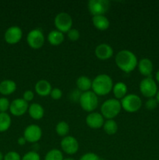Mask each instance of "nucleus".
<instances>
[{
  "label": "nucleus",
  "instance_id": "obj_37",
  "mask_svg": "<svg viewBox=\"0 0 159 160\" xmlns=\"http://www.w3.org/2000/svg\"><path fill=\"white\" fill-rule=\"evenodd\" d=\"M26 142H26V140L25 139V138L23 137V136L20 137L18 138V140H17V143H18L20 145H24Z\"/></svg>",
  "mask_w": 159,
  "mask_h": 160
},
{
  "label": "nucleus",
  "instance_id": "obj_26",
  "mask_svg": "<svg viewBox=\"0 0 159 160\" xmlns=\"http://www.w3.org/2000/svg\"><path fill=\"white\" fill-rule=\"evenodd\" d=\"M55 131L60 137H65L70 132V125L65 121H59L55 126Z\"/></svg>",
  "mask_w": 159,
  "mask_h": 160
},
{
  "label": "nucleus",
  "instance_id": "obj_40",
  "mask_svg": "<svg viewBox=\"0 0 159 160\" xmlns=\"http://www.w3.org/2000/svg\"><path fill=\"white\" fill-rule=\"evenodd\" d=\"M0 160H4V155L2 152H0Z\"/></svg>",
  "mask_w": 159,
  "mask_h": 160
},
{
  "label": "nucleus",
  "instance_id": "obj_18",
  "mask_svg": "<svg viewBox=\"0 0 159 160\" xmlns=\"http://www.w3.org/2000/svg\"><path fill=\"white\" fill-rule=\"evenodd\" d=\"M17 90V84L14 81L9 79L3 80L0 82V94L4 96L12 95Z\"/></svg>",
  "mask_w": 159,
  "mask_h": 160
},
{
  "label": "nucleus",
  "instance_id": "obj_22",
  "mask_svg": "<svg viewBox=\"0 0 159 160\" xmlns=\"http://www.w3.org/2000/svg\"><path fill=\"white\" fill-rule=\"evenodd\" d=\"M112 92H113L115 98L120 101V100L123 99L127 95L128 88L125 83L118 82L113 85Z\"/></svg>",
  "mask_w": 159,
  "mask_h": 160
},
{
  "label": "nucleus",
  "instance_id": "obj_4",
  "mask_svg": "<svg viewBox=\"0 0 159 160\" xmlns=\"http://www.w3.org/2000/svg\"><path fill=\"white\" fill-rule=\"evenodd\" d=\"M80 105L84 111L92 112L97 109L98 106V96L92 91L82 92L79 100Z\"/></svg>",
  "mask_w": 159,
  "mask_h": 160
},
{
  "label": "nucleus",
  "instance_id": "obj_36",
  "mask_svg": "<svg viewBox=\"0 0 159 160\" xmlns=\"http://www.w3.org/2000/svg\"><path fill=\"white\" fill-rule=\"evenodd\" d=\"M81 94L82 93L79 92L78 91H74V92L71 94V99L74 100V101H79Z\"/></svg>",
  "mask_w": 159,
  "mask_h": 160
},
{
  "label": "nucleus",
  "instance_id": "obj_3",
  "mask_svg": "<svg viewBox=\"0 0 159 160\" xmlns=\"http://www.w3.org/2000/svg\"><path fill=\"white\" fill-rule=\"evenodd\" d=\"M122 106L119 100L109 98L104 101L101 106V113L107 120H113L121 112Z\"/></svg>",
  "mask_w": 159,
  "mask_h": 160
},
{
  "label": "nucleus",
  "instance_id": "obj_29",
  "mask_svg": "<svg viewBox=\"0 0 159 160\" xmlns=\"http://www.w3.org/2000/svg\"><path fill=\"white\" fill-rule=\"evenodd\" d=\"M66 34L68 38L70 39V41H72V42H76V41H77L78 39L80 38V31H78L77 29H76V28H71Z\"/></svg>",
  "mask_w": 159,
  "mask_h": 160
},
{
  "label": "nucleus",
  "instance_id": "obj_25",
  "mask_svg": "<svg viewBox=\"0 0 159 160\" xmlns=\"http://www.w3.org/2000/svg\"><path fill=\"white\" fill-rule=\"evenodd\" d=\"M104 131L108 135H113L118 131V124L114 120H107L103 125Z\"/></svg>",
  "mask_w": 159,
  "mask_h": 160
},
{
  "label": "nucleus",
  "instance_id": "obj_19",
  "mask_svg": "<svg viewBox=\"0 0 159 160\" xmlns=\"http://www.w3.org/2000/svg\"><path fill=\"white\" fill-rule=\"evenodd\" d=\"M28 113L30 117L35 120H39L43 118L45 115V109L43 106L39 103H32L28 108Z\"/></svg>",
  "mask_w": 159,
  "mask_h": 160
},
{
  "label": "nucleus",
  "instance_id": "obj_10",
  "mask_svg": "<svg viewBox=\"0 0 159 160\" xmlns=\"http://www.w3.org/2000/svg\"><path fill=\"white\" fill-rule=\"evenodd\" d=\"M60 146L62 151L68 155L76 154L80 148L79 142L76 140V138L69 135L62 138Z\"/></svg>",
  "mask_w": 159,
  "mask_h": 160
},
{
  "label": "nucleus",
  "instance_id": "obj_20",
  "mask_svg": "<svg viewBox=\"0 0 159 160\" xmlns=\"http://www.w3.org/2000/svg\"><path fill=\"white\" fill-rule=\"evenodd\" d=\"M92 23L95 28L99 31H106L110 26V21L105 17V15L94 16L92 18Z\"/></svg>",
  "mask_w": 159,
  "mask_h": 160
},
{
  "label": "nucleus",
  "instance_id": "obj_11",
  "mask_svg": "<svg viewBox=\"0 0 159 160\" xmlns=\"http://www.w3.org/2000/svg\"><path fill=\"white\" fill-rule=\"evenodd\" d=\"M23 137L30 143H37L42 137V130L38 125L31 124L25 128Z\"/></svg>",
  "mask_w": 159,
  "mask_h": 160
},
{
  "label": "nucleus",
  "instance_id": "obj_31",
  "mask_svg": "<svg viewBox=\"0 0 159 160\" xmlns=\"http://www.w3.org/2000/svg\"><path fill=\"white\" fill-rule=\"evenodd\" d=\"M21 156L15 151H10L4 156V160H21Z\"/></svg>",
  "mask_w": 159,
  "mask_h": 160
},
{
  "label": "nucleus",
  "instance_id": "obj_9",
  "mask_svg": "<svg viewBox=\"0 0 159 160\" xmlns=\"http://www.w3.org/2000/svg\"><path fill=\"white\" fill-rule=\"evenodd\" d=\"M26 42L31 48L39 49L45 44V35L41 29L35 28L29 31L26 35Z\"/></svg>",
  "mask_w": 159,
  "mask_h": 160
},
{
  "label": "nucleus",
  "instance_id": "obj_28",
  "mask_svg": "<svg viewBox=\"0 0 159 160\" xmlns=\"http://www.w3.org/2000/svg\"><path fill=\"white\" fill-rule=\"evenodd\" d=\"M10 102L6 97L0 98V112H6L9 110Z\"/></svg>",
  "mask_w": 159,
  "mask_h": 160
},
{
  "label": "nucleus",
  "instance_id": "obj_38",
  "mask_svg": "<svg viewBox=\"0 0 159 160\" xmlns=\"http://www.w3.org/2000/svg\"><path fill=\"white\" fill-rule=\"evenodd\" d=\"M155 78H156V81H157V82L159 83V70L156 73V75H155Z\"/></svg>",
  "mask_w": 159,
  "mask_h": 160
},
{
  "label": "nucleus",
  "instance_id": "obj_8",
  "mask_svg": "<svg viewBox=\"0 0 159 160\" xmlns=\"http://www.w3.org/2000/svg\"><path fill=\"white\" fill-rule=\"evenodd\" d=\"M140 92L146 98H154L157 92L156 81L152 78H145L140 83Z\"/></svg>",
  "mask_w": 159,
  "mask_h": 160
},
{
  "label": "nucleus",
  "instance_id": "obj_16",
  "mask_svg": "<svg viewBox=\"0 0 159 160\" xmlns=\"http://www.w3.org/2000/svg\"><path fill=\"white\" fill-rule=\"evenodd\" d=\"M137 67H138L140 74L144 76L145 78H151L153 72V68H154L153 62L151 59H147V58H143V59H140L137 64Z\"/></svg>",
  "mask_w": 159,
  "mask_h": 160
},
{
  "label": "nucleus",
  "instance_id": "obj_27",
  "mask_svg": "<svg viewBox=\"0 0 159 160\" xmlns=\"http://www.w3.org/2000/svg\"><path fill=\"white\" fill-rule=\"evenodd\" d=\"M63 154L61 150L53 148L48 151L45 156V160H63Z\"/></svg>",
  "mask_w": 159,
  "mask_h": 160
},
{
  "label": "nucleus",
  "instance_id": "obj_33",
  "mask_svg": "<svg viewBox=\"0 0 159 160\" xmlns=\"http://www.w3.org/2000/svg\"><path fill=\"white\" fill-rule=\"evenodd\" d=\"M80 160H101L98 155L94 152H87L83 155Z\"/></svg>",
  "mask_w": 159,
  "mask_h": 160
},
{
  "label": "nucleus",
  "instance_id": "obj_34",
  "mask_svg": "<svg viewBox=\"0 0 159 160\" xmlns=\"http://www.w3.org/2000/svg\"><path fill=\"white\" fill-rule=\"evenodd\" d=\"M157 102L156 100V98H148L147 101L146 102V104H145V106L147 109H150V110H152V109H154L157 106Z\"/></svg>",
  "mask_w": 159,
  "mask_h": 160
},
{
  "label": "nucleus",
  "instance_id": "obj_41",
  "mask_svg": "<svg viewBox=\"0 0 159 160\" xmlns=\"http://www.w3.org/2000/svg\"><path fill=\"white\" fill-rule=\"evenodd\" d=\"M63 160H75V159H72V158H67V159H64Z\"/></svg>",
  "mask_w": 159,
  "mask_h": 160
},
{
  "label": "nucleus",
  "instance_id": "obj_14",
  "mask_svg": "<svg viewBox=\"0 0 159 160\" xmlns=\"http://www.w3.org/2000/svg\"><path fill=\"white\" fill-rule=\"evenodd\" d=\"M86 123L91 129H99L104 125V118L100 112H92L86 117Z\"/></svg>",
  "mask_w": 159,
  "mask_h": 160
},
{
  "label": "nucleus",
  "instance_id": "obj_17",
  "mask_svg": "<svg viewBox=\"0 0 159 160\" xmlns=\"http://www.w3.org/2000/svg\"><path fill=\"white\" fill-rule=\"evenodd\" d=\"M52 89L51 84L48 82L47 80L42 79L39 80L35 84L34 87V90H35L36 93L41 97H46L50 95L51 91Z\"/></svg>",
  "mask_w": 159,
  "mask_h": 160
},
{
  "label": "nucleus",
  "instance_id": "obj_21",
  "mask_svg": "<svg viewBox=\"0 0 159 160\" xmlns=\"http://www.w3.org/2000/svg\"><path fill=\"white\" fill-rule=\"evenodd\" d=\"M64 34L58 30H52L48 34V41L53 46L60 45L64 42Z\"/></svg>",
  "mask_w": 159,
  "mask_h": 160
},
{
  "label": "nucleus",
  "instance_id": "obj_35",
  "mask_svg": "<svg viewBox=\"0 0 159 160\" xmlns=\"http://www.w3.org/2000/svg\"><path fill=\"white\" fill-rule=\"evenodd\" d=\"M23 98L26 102L33 101V99L34 98V93L31 90L25 91V92H23Z\"/></svg>",
  "mask_w": 159,
  "mask_h": 160
},
{
  "label": "nucleus",
  "instance_id": "obj_39",
  "mask_svg": "<svg viewBox=\"0 0 159 160\" xmlns=\"http://www.w3.org/2000/svg\"><path fill=\"white\" fill-rule=\"evenodd\" d=\"M156 100H157V103H158L159 104V90L157 91V94H156Z\"/></svg>",
  "mask_w": 159,
  "mask_h": 160
},
{
  "label": "nucleus",
  "instance_id": "obj_30",
  "mask_svg": "<svg viewBox=\"0 0 159 160\" xmlns=\"http://www.w3.org/2000/svg\"><path fill=\"white\" fill-rule=\"evenodd\" d=\"M21 160H41V156L36 151H30L23 155Z\"/></svg>",
  "mask_w": 159,
  "mask_h": 160
},
{
  "label": "nucleus",
  "instance_id": "obj_12",
  "mask_svg": "<svg viewBox=\"0 0 159 160\" xmlns=\"http://www.w3.org/2000/svg\"><path fill=\"white\" fill-rule=\"evenodd\" d=\"M29 105L23 98H16L10 102L9 112L15 117H21L28 111Z\"/></svg>",
  "mask_w": 159,
  "mask_h": 160
},
{
  "label": "nucleus",
  "instance_id": "obj_24",
  "mask_svg": "<svg viewBox=\"0 0 159 160\" xmlns=\"http://www.w3.org/2000/svg\"><path fill=\"white\" fill-rule=\"evenodd\" d=\"M12 124V120L7 112H0V133L8 131Z\"/></svg>",
  "mask_w": 159,
  "mask_h": 160
},
{
  "label": "nucleus",
  "instance_id": "obj_2",
  "mask_svg": "<svg viewBox=\"0 0 159 160\" xmlns=\"http://www.w3.org/2000/svg\"><path fill=\"white\" fill-rule=\"evenodd\" d=\"M113 88V81L110 76L105 73L98 75L92 81V92L98 96H104Z\"/></svg>",
  "mask_w": 159,
  "mask_h": 160
},
{
  "label": "nucleus",
  "instance_id": "obj_5",
  "mask_svg": "<svg viewBox=\"0 0 159 160\" xmlns=\"http://www.w3.org/2000/svg\"><path fill=\"white\" fill-rule=\"evenodd\" d=\"M122 109L127 112H136L141 108L142 100L136 94H127L120 100Z\"/></svg>",
  "mask_w": 159,
  "mask_h": 160
},
{
  "label": "nucleus",
  "instance_id": "obj_7",
  "mask_svg": "<svg viewBox=\"0 0 159 160\" xmlns=\"http://www.w3.org/2000/svg\"><path fill=\"white\" fill-rule=\"evenodd\" d=\"M87 7L93 17L104 15L110 8V2L107 0H90L87 3Z\"/></svg>",
  "mask_w": 159,
  "mask_h": 160
},
{
  "label": "nucleus",
  "instance_id": "obj_15",
  "mask_svg": "<svg viewBox=\"0 0 159 160\" xmlns=\"http://www.w3.org/2000/svg\"><path fill=\"white\" fill-rule=\"evenodd\" d=\"M95 56L101 60H107L113 56L114 50L108 44L101 43L95 48Z\"/></svg>",
  "mask_w": 159,
  "mask_h": 160
},
{
  "label": "nucleus",
  "instance_id": "obj_1",
  "mask_svg": "<svg viewBox=\"0 0 159 160\" xmlns=\"http://www.w3.org/2000/svg\"><path fill=\"white\" fill-rule=\"evenodd\" d=\"M117 67L126 73L133 71L137 67L138 60L132 52L127 49H123L118 52L115 58Z\"/></svg>",
  "mask_w": 159,
  "mask_h": 160
},
{
  "label": "nucleus",
  "instance_id": "obj_23",
  "mask_svg": "<svg viewBox=\"0 0 159 160\" xmlns=\"http://www.w3.org/2000/svg\"><path fill=\"white\" fill-rule=\"evenodd\" d=\"M76 84L77 88L81 92H88L92 88V81L88 77L80 76L76 79Z\"/></svg>",
  "mask_w": 159,
  "mask_h": 160
},
{
  "label": "nucleus",
  "instance_id": "obj_32",
  "mask_svg": "<svg viewBox=\"0 0 159 160\" xmlns=\"http://www.w3.org/2000/svg\"><path fill=\"white\" fill-rule=\"evenodd\" d=\"M50 96H51V98L54 100L60 99L62 96V90L58 88H52L51 91V93H50Z\"/></svg>",
  "mask_w": 159,
  "mask_h": 160
},
{
  "label": "nucleus",
  "instance_id": "obj_6",
  "mask_svg": "<svg viewBox=\"0 0 159 160\" xmlns=\"http://www.w3.org/2000/svg\"><path fill=\"white\" fill-rule=\"evenodd\" d=\"M55 26L56 30L62 33H67L73 26V19L69 13L65 12H61L56 15L54 20Z\"/></svg>",
  "mask_w": 159,
  "mask_h": 160
},
{
  "label": "nucleus",
  "instance_id": "obj_13",
  "mask_svg": "<svg viewBox=\"0 0 159 160\" xmlns=\"http://www.w3.org/2000/svg\"><path fill=\"white\" fill-rule=\"evenodd\" d=\"M23 37L22 29L18 26L9 27L4 34L5 41L9 45H15L20 42Z\"/></svg>",
  "mask_w": 159,
  "mask_h": 160
}]
</instances>
